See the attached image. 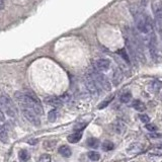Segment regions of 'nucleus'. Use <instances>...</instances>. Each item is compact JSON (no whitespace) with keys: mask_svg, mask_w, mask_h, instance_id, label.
<instances>
[{"mask_svg":"<svg viewBox=\"0 0 162 162\" xmlns=\"http://www.w3.org/2000/svg\"><path fill=\"white\" fill-rule=\"evenodd\" d=\"M133 15H134V20L136 22V27H137L139 32L143 34H148V33L153 32V25H152V20L149 18L147 14H144L137 8L132 9Z\"/></svg>","mask_w":162,"mask_h":162,"instance_id":"obj_1","label":"nucleus"},{"mask_svg":"<svg viewBox=\"0 0 162 162\" xmlns=\"http://www.w3.org/2000/svg\"><path fill=\"white\" fill-rule=\"evenodd\" d=\"M0 108L3 109L7 116L11 118H15L17 116V108L15 106L14 102L5 94L0 95Z\"/></svg>","mask_w":162,"mask_h":162,"instance_id":"obj_2","label":"nucleus"},{"mask_svg":"<svg viewBox=\"0 0 162 162\" xmlns=\"http://www.w3.org/2000/svg\"><path fill=\"white\" fill-rule=\"evenodd\" d=\"M90 74L94 78L95 82L101 87V89H103L104 91H111V83H109L108 78L106 77V75L102 74V72H99V71H97L96 69L94 68V70H92L91 72H90Z\"/></svg>","mask_w":162,"mask_h":162,"instance_id":"obj_3","label":"nucleus"},{"mask_svg":"<svg viewBox=\"0 0 162 162\" xmlns=\"http://www.w3.org/2000/svg\"><path fill=\"white\" fill-rule=\"evenodd\" d=\"M20 111H22L23 116H25L27 121H30L33 125L39 127L40 124H41L40 116L38 115L35 111H33L30 106H20Z\"/></svg>","mask_w":162,"mask_h":162,"instance_id":"obj_4","label":"nucleus"},{"mask_svg":"<svg viewBox=\"0 0 162 162\" xmlns=\"http://www.w3.org/2000/svg\"><path fill=\"white\" fill-rule=\"evenodd\" d=\"M84 81H85V86L87 87L88 91L90 92L92 95L94 96H97V95L101 94V87L97 85V83L95 82L94 78L92 77V75L90 73H87L84 77Z\"/></svg>","mask_w":162,"mask_h":162,"instance_id":"obj_5","label":"nucleus"},{"mask_svg":"<svg viewBox=\"0 0 162 162\" xmlns=\"http://www.w3.org/2000/svg\"><path fill=\"white\" fill-rule=\"evenodd\" d=\"M148 47L150 56L154 61H156L158 59V46H157V38L153 32H151V35L149 37Z\"/></svg>","mask_w":162,"mask_h":162,"instance_id":"obj_6","label":"nucleus"},{"mask_svg":"<svg viewBox=\"0 0 162 162\" xmlns=\"http://www.w3.org/2000/svg\"><path fill=\"white\" fill-rule=\"evenodd\" d=\"M152 7H153L155 23L157 25V27L162 30V2L159 1V0H156Z\"/></svg>","mask_w":162,"mask_h":162,"instance_id":"obj_7","label":"nucleus"},{"mask_svg":"<svg viewBox=\"0 0 162 162\" xmlns=\"http://www.w3.org/2000/svg\"><path fill=\"white\" fill-rule=\"evenodd\" d=\"M95 69L99 72H104V71H108L109 69V66H111V62H109L108 59H98V60L95 61L94 63Z\"/></svg>","mask_w":162,"mask_h":162,"instance_id":"obj_8","label":"nucleus"},{"mask_svg":"<svg viewBox=\"0 0 162 162\" xmlns=\"http://www.w3.org/2000/svg\"><path fill=\"white\" fill-rule=\"evenodd\" d=\"M45 102L50 106H53L55 108H59L63 104V101H61L60 97H56V96H50V97H47L45 99Z\"/></svg>","mask_w":162,"mask_h":162,"instance_id":"obj_9","label":"nucleus"},{"mask_svg":"<svg viewBox=\"0 0 162 162\" xmlns=\"http://www.w3.org/2000/svg\"><path fill=\"white\" fill-rule=\"evenodd\" d=\"M126 129H127V127H126L125 123L122 121H118L114 124V130H115V132L116 133V134L122 135L126 131Z\"/></svg>","mask_w":162,"mask_h":162,"instance_id":"obj_10","label":"nucleus"},{"mask_svg":"<svg viewBox=\"0 0 162 162\" xmlns=\"http://www.w3.org/2000/svg\"><path fill=\"white\" fill-rule=\"evenodd\" d=\"M81 138H82V132L79 131V132H75V133H73V134L69 135L67 140H68V142L72 143V144H75V143H78L80 141Z\"/></svg>","mask_w":162,"mask_h":162,"instance_id":"obj_11","label":"nucleus"},{"mask_svg":"<svg viewBox=\"0 0 162 162\" xmlns=\"http://www.w3.org/2000/svg\"><path fill=\"white\" fill-rule=\"evenodd\" d=\"M142 148H143V146L140 144V143H134V144H132L130 147H129L127 152L129 154H137L142 151Z\"/></svg>","mask_w":162,"mask_h":162,"instance_id":"obj_12","label":"nucleus"},{"mask_svg":"<svg viewBox=\"0 0 162 162\" xmlns=\"http://www.w3.org/2000/svg\"><path fill=\"white\" fill-rule=\"evenodd\" d=\"M123 79V73H122L121 69H118L116 68L114 72V76H113V81L115 83V85H118L120 84V82Z\"/></svg>","mask_w":162,"mask_h":162,"instance_id":"obj_13","label":"nucleus"},{"mask_svg":"<svg viewBox=\"0 0 162 162\" xmlns=\"http://www.w3.org/2000/svg\"><path fill=\"white\" fill-rule=\"evenodd\" d=\"M59 153L64 157H70L71 154H72V151H71L70 147H68L67 145H63L59 148Z\"/></svg>","mask_w":162,"mask_h":162,"instance_id":"obj_14","label":"nucleus"},{"mask_svg":"<svg viewBox=\"0 0 162 162\" xmlns=\"http://www.w3.org/2000/svg\"><path fill=\"white\" fill-rule=\"evenodd\" d=\"M132 106H133V108L138 111H145V108H146L145 104L143 103V101H141L140 99H135V101H133Z\"/></svg>","mask_w":162,"mask_h":162,"instance_id":"obj_15","label":"nucleus"},{"mask_svg":"<svg viewBox=\"0 0 162 162\" xmlns=\"http://www.w3.org/2000/svg\"><path fill=\"white\" fill-rule=\"evenodd\" d=\"M30 153H28L27 150L25 149H22L20 151V153H18V158H20V160L21 162H27L28 159H30Z\"/></svg>","mask_w":162,"mask_h":162,"instance_id":"obj_16","label":"nucleus"},{"mask_svg":"<svg viewBox=\"0 0 162 162\" xmlns=\"http://www.w3.org/2000/svg\"><path fill=\"white\" fill-rule=\"evenodd\" d=\"M114 148H115V144H114L113 142L108 141V140H106V141L102 143V145H101V149L106 152L111 151V150H113Z\"/></svg>","mask_w":162,"mask_h":162,"instance_id":"obj_17","label":"nucleus"},{"mask_svg":"<svg viewBox=\"0 0 162 162\" xmlns=\"http://www.w3.org/2000/svg\"><path fill=\"white\" fill-rule=\"evenodd\" d=\"M114 97H115V95H111V96H108V97H106V99H104L103 101L102 102H101V103L98 104V106H97V108H98V109H102V108H106V106H108L109 103H111V101H113L114 99Z\"/></svg>","mask_w":162,"mask_h":162,"instance_id":"obj_18","label":"nucleus"},{"mask_svg":"<svg viewBox=\"0 0 162 162\" xmlns=\"http://www.w3.org/2000/svg\"><path fill=\"white\" fill-rule=\"evenodd\" d=\"M87 146L90 147V148H97L99 146V141L96 139V138H89L86 142Z\"/></svg>","mask_w":162,"mask_h":162,"instance_id":"obj_19","label":"nucleus"},{"mask_svg":"<svg viewBox=\"0 0 162 162\" xmlns=\"http://www.w3.org/2000/svg\"><path fill=\"white\" fill-rule=\"evenodd\" d=\"M87 156L91 161H98L101 159V154L96 151H89L87 153Z\"/></svg>","mask_w":162,"mask_h":162,"instance_id":"obj_20","label":"nucleus"},{"mask_svg":"<svg viewBox=\"0 0 162 162\" xmlns=\"http://www.w3.org/2000/svg\"><path fill=\"white\" fill-rule=\"evenodd\" d=\"M131 99H132V93L130 91H126L125 93L121 95V101L123 103H128L131 101Z\"/></svg>","mask_w":162,"mask_h":162,"instance_id":"obj_21","label":"nucleus"},{"mask_svg":"<svg viewBox=\"0 0 162 162\" xmlns=\"http://www.w3.org/2000/svg\"><path fill=\"white\" fill-rule=\"evenodd\" d=\"M150 87H151V89H152V91L153 92L158 91V90L160 89V87H161V82L160 81H158V80H154L153 82L151 83Z\"/></svg>","mask_w":162,"mask_h":162,"instance_id":"obj_22","label":"nucleus"},{"mask_svg":"<svg viewBox=\"0 0 162 162\" xmlns=\"http://www.w3.org/2000/svg\"><path fill=\"white\" fill-rule=\"evenodd\" d=\"M118 54L122 57V59H123L124 61L130 64V58H129V56L127 54V51H126V50H120V51L118 52Z\"/></svg>","mask_w":162,"mask_h":162,"instance_id":"obj_23","label":"nucleus"},{"mask_svg":"<svg viewBox=\"0 0 162 162\" xmlns=\"http://www.w3.org/2000/svg\"><path fill=\"white\" fill-rule=\"evenodd\" d=\"M57 111L56 109H52V111H49V115H48V119H49L50 122H55L57 119Z\"/></svg>","mask_w":162,"mask_h":162,"instance_id":"obj_24","label":"nucleus"},{"mask_svg":"<svg viewBox=\"0 0 162 162\" xmlns=\"http://www.w3.org/2000/svg\"><path fill=\"white\" fill-rule=\"evenodd\" d=\"M51 160H52L51 155H49V154H43L38 159V162H51Z\"/></svg>","mask_w":162,"mask_h":162,"instance_id":"obj_25","label":"nucleus"},{"mask_svg":"<svg viewBox=\"0 0 162 162\" xmlns=\"http://www.w3.org/2000/svg\"><path fill=\"white\" fill-rule=\"evenodd\" d=\"M56 145V141H46L44 142V147L47 150H52L54 148V146Z\"/></svg>","mask_w":162,"mask_h":162,"instance_id":"obj_26","label":"nucleus"},{"mask_svg":"<svg viewBox=\"0 0 162 162\" xmlns=\"http://www.w3.org/2000/svg\"><path fill=\"white\" fill-rule=\"evenodd\" d=\"M146 129L149 131V132L153 133V132H157V130H158V128H157V126L153 125V124H147L146 125Z\"/></svg>","mask_w":162,"mask_h":162,"instance_id":"obj_27","label":"nucleus"},{"mask_svg":"<svg viewBox=\"0 0 162 162\" xmlns=\"http://www.w3.org/2000/svg\"><path fill=\"white\" fill-rule=\"evenodd\" d=\"M140 120H141V122H143V123L148 124L150 122V118H149V116H147L144 114V115H140Z\"/></svg>","mask_w":162,"mask_h":162,"instance_id":"obj_28","label":"nucleus"},{"mask_svg":"<svg viewBox=\"0 0 162 162\" xmlns=\"http://www.w3.org/2000/svg\"><path fill=\"white\" fill-rule=\"evenodd\" d=\"M150 137H151V138H160V137H162V135L159 134V133L153 132V133H151V134H150Z\"/></svg>","mask_w":162,"mask_h":162,"instance_id":"obj_29","label":"nucleus"},{"mask_svg":"<svg viewBox=\"0 0 162 162\" xmlns=\"http://www.w3.org/2000/svg\"><path fill=\"white\" fill-rule=\"evenodd\" d=\"M5 121V116L3 114V111L0 108V122H4Z\"/></svg>","mask_w":162,"mask_h":162,"instance_id":"obj_30","label":"nucleus"},{"mask_svg":"<svg viewBox=\"0 0 162 162\" xmlns=\"http://www.w3.org/2000/svg\"><path fill=\"white\" fill-rule=\"evenodd\" d=\"M149 155H155V156H160L161 155V153L159 151H151V152H149Z\"/></svg>","mask_w":162,"mask_h":162,"instance_id":"obj_31","label":"nucleus"},{"mask_svg":"<svg viewBox=\"0 0 162 162\" xmlns=\"http://www.w3.org/2000/svg\"><path fill=\"white\" fill-rule=\"evenodd\" d=\"M30 144H32V145H35L38 143V140L37 139H30V140H28L27 141Z\"/></svg>","mask_w":162,"mask_h":162,"instance_id":"obj_32","label":"nucleus"},{"mask_svg":"<svg viewBox=\"0 0 162 162\" xmlns=\"http://www.w3.org/2000/svg\"><path fill=\"white\" fill-rule=\"evenodd\" d=\"M3 5H4V4H3V0H0V9L3 8Z\"/></svg>","mask_w":162,"mask_h":162,"instance_id":"obj_33","label":"nucleus"},{"mask_svg":"<svg viewBox=\"0 0 162 162\" xmlns=\"http://www.w3.org/2000/svg\"><path fill=\"white\" fill-rule=\"evenodd\" d=\"M161 37H162V30H161Z\"/></svg>","mask_w":162,"mask_h":162,"instance_id":"obj_34","label":"nucleus"},{"mask_svg":"<svg viewBox=\"0 0 162 162\" xmlns=\"http://www.w3.org/2000/svg\"><path fill=\"white\" fill-rule=\"evenodd\" d=\"M0 128H1V126H0Z\"/></svg>","mask_w":162,"mask_h":162,"instance_id":"obj_35","label":"nucleus"},{"mask_svg":"<svg viewBox=\"0 0 162 162\" xmlns=\"http://www.w3.org/2000/svg\"><path fill=\"white\" fill-rule=\"evenodd\" d=\"M161 162H162V161H161Z\"/></svg>","mask_w":162,"mask_h":162,"instance_id":"obj_36","label":"nucleus"}]
</instances>
